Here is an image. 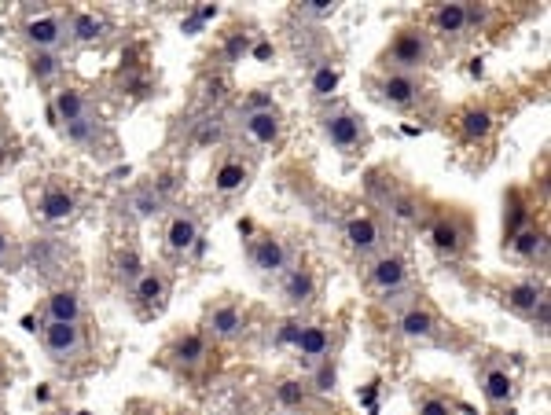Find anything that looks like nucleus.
Returning a JSON list of instances; mask_svg holds the SVG:
<instances>
[{
    "label": "nucleus",
    "instance_id": "obj_1",
    "mask_svg": "<svg viewBox=\"0 0 551 415\" xmlns=\"http://www.w3.org/2000/svg\"><path fill=\"white\" fill-rule=\"evenodd\" d=\"M320 133H324V140L335 147L338 155H346V158L360 155V151L368 147V140H372L364 118H360L353 107H346V103H335L331 111L320 114Z\"/></svg>",
    "mask_w": 551,
    "mask_h": 415
},
{
    "label": "nucleus",
    "instance_id": "obj_2",
    "mask_svg": "<svg viewBox=\"0 0 551 415\" xmlns=\"http://www.w3.org/2000/svg\"><path fill=\"white\" fill-rule=\"evenodd\" d=\"M434 56V41L423 26H401L394 41L383 52V70H397V74H419Z\"/></svg>",
    "mask_w": 551,
    "mask_h": 415
},
{
    "label": "nucleus",
    "instance_id": "obj_3",
    "mask_svg": "<svg viewBox=\"0 0 551 415\" xmlns=\"http://www.w3.org/2000/svg\"><path fill=\"white\" fill-rule=\"evenodd\" d=\"M408 283H412V272H408L405 254H397V250L375 254L372 265H368V287H372L383 302H397V298L408 291Z\"/></svg>",
    "mask_w": 551,
    "mask_h": 415
},
{
    "label": "nucleus",
    "instance_id": "obj_4",
    "mask_svg": "<svg viewBox=\"0 0 551 415\" xmlns=\"http://www.w3.org/2000/svg\"><path fill=\"white\" fill-rule=\"evenodd\" d=\"M23 41L30 45V52H59L63 45H70L67 15L63 12L30 15L23 23Z\"/></svg>",
    "mask_w": 551,
    "mask_h": 415
},
{
    "label": "nucleus",
    "instance_id": "obj_5",
    "mask_svg": "<svg viewBox=\"0 0 551 415\" xmlns=\"http://www.w3.org/2000/svg\"><path fill=\"white\" fill-rule=\"evenodd\" d=\"M342 232H346V243L357 258H375V254L386 250V225L372 210H360V214L346 217V228H342Z\"/></svg>",
    "mask_w": 551,
    "mask_h": 415
},
{
    "label": "nucleus",
    "instance_id": "obj_6",
    "mask_svg": "<svg viewBox=\"0 0 551 415\" xmlns=\"http://www.w3.org/2000/svg\"><path fill=\"white\" fill-rule=\"evenodd\" d=\"M247 331V309L236 298H221L206 309V324L203 335L214 338V342H236L239 335Z\"/></svg>",
    "mask_w": 551,
    "mask_h": 415
},
{
    "label": "nucleus",
    "instance_id": "obj_7",
    "mask_svg": "<svg viewBox=\"0 0 551 415\" xmlns=\"http://www.w3.org/2000/svg\"><path fill=\"white\" fill-rule=\"evenodd\" d=\"M375 96L394 107V111H408L423 100V81L419 74H397V70H383L379 81H375Z\"/></svg>",
    "mask_w": 551,
    "mask_h": 415
},
{
    "label": "nucleus",
    "instance_id": "obj_8",
    "mask_svg": "<svg viewBox=\"0 0 551 415\" xmlns=\"http://www.w3.org/2000/svg\"><path fill=\"white\" fill-rule=\"evenodd\" d=\"M247 258L250 265H254V272H261V276H283L287 265H291V247H287V239L272 236V232H261V236L250 243Z\"/></svg>",
    "mask_w": 551,
    "mask_h": 415
},
{
    "label": "nucleus",
    "instance_id": "obj_9",
    "mask_svg": "<svg viewBox=\"0 0 551 415\" xmlns=\"http://www.w3.org/2000/svg\"><path fill=\"white\" fill-rule=\"evenodd\" d=\"M335 342H338V331L331 324H305L294 338V353L302 360L305 368H316L320 360L335 357Z\"/></svg>",
    "mask_w": 551,
    "mask_h": 415
},
{
    "label": "nucleus",
    "instance_id": "obj_10",
    "mask_svg": "<svg viewBox=\"0 0 551 415\" xmlns=\"http://www.w3.org/2000/svg\"><path fill=\"white\" fill-rule=\"evenodd\" d=\"M41 346L52 360H74L85 353V331H81V324H45L41 327Z\"/></svg>",
    "mask_w": 551,
    "mask_h": 415
},
{
    "label": "nucleus",
    "instance_id": "obj_11",
    "mask_svg": "<svg viewBox=\"0 0 551 415\" xmlns=\"http://www.w3.org/2000/svg\"><path fill=\"white\" fill-rule=\"evenodd\" d=\"M199 239H203V225H199V214L195 210H177V214L169 217L166 225V250L173 258H184L188 250L199 247Z\"/></svg>",
    "mask_w": 551,
    "mask_h": 415
},
{
    "label": "nucleus",
    "instance_id": "obj_12",
    "mask_svg": "<svg viewBox=\"0 0 551 415\" xmlns=\"http://www.w3.org/2000/svg\"><path fill=\"white\" fill-rule=\"evenodd\" d=\"M169 364L184 375H195L199 368H206V360H210V338L203 331H188V335H180L173 346H169Z\"/></svg>",
    "mask_w": 551,
    "mask_h": 415
},
{
    "label": "nucleus",
    "instance_id": "obj_13",
    "mask_svg": "<svg viewBox=\"0 0 551 415\" xmlns=\"http://www.w3.org/2000/svg\"><path fill=\"white\" fill-rule=\"evenodd\" d=\"M397 335L405 338V342H434L441 335V320L430 313L427 305L412 302L397 313Z\"/></svg>",
    "mask_w": 551,
    "mask_h": 415
},
{
    "label": "nucleus",
    "instance_id": "obj_14",
    "mask_svg": "<svg viewBox=\"0 0 551 415\" xmlns=\"http://www.w3.org/2000/svg\"><path fill=\"white\" fill-rule=\"evenodd\" d=\"M239 125H243V133H247L258 147H280V140H283V114H280V107L239 114Z\"/></svg>",
    "mask_w": 551,
    "mask_h": 415
},
{
    "label": "nucleus",
    "instance_id": "obj_15",
    "mask_svg": "<svg viewBox=\"0 0 551 415\" xmlns=\"http://www.w3.org/2000/svg\"><path fill=\"white\" fill-rule=\"evenodd\" d=\"M280 291L287 298L291 309H305V305H313L316 298V272L298 261V265H287V272L280 276Z\"/></svg>",
    "mask_w": 551,
    "mask_h": 415
},
{
    "label": "nucleus",
    "instance_id": "obj_16",
    "mask_svg": "<svg viewBox=\"0 0 551 415\" xmlns=\"http://www.w3.org/2000/svg\"><path fill=\"white\" fill-rule=\"evenodd\" d=\"M169 298V280L162 269H144L133 283V305L140 313H158Z\"/></svg>",
    "mask_w": 551,
    "mask_h": 415
},
{
    "label": "nucleus",
    "instance_id": "obj_17",
    "mask_svg": "<svg viewBox=\"0 0 551 415\" xmlns=\"http://www.w3.org/2000/svg\"><path fill=\"white\" fill-rule=\"evenodd\" d=\"M478 386H482V397L489 408H511V401H515V375L504 364H485L482 375H478Z\"/></svg>",
    "mask_w": 551,
    "mask_h": 415
},
{
    "label": "nucleus",
    "instance_id": "obj_18",
    "mask_svg": "<svg viewBox=\"0 0 551 415\" xmlns=\"http://www.w3.org/2000/svg\"><path fill=\"white\" fill-rule=\"evenodd\" d=\"M507 250L522 261H540V265H544V261H548V232H544V225L529 221V225H522L518 232H511Z\"/></svg>",
    "mask_w": 551,
    "mask_h": 415
},
{
    "label": "nucleus",
    "instance_id": "obj_19",
    "mask_svg": "<svg viewBox=\"0 0 551 415\" xmlns=\"http://www.w3.org/2000/svg\"><path fill=\"white\" fill-rule=\"evenodd\" d=\"M430 247L438 250L441 258H460L463 250H467V225H463L460 217H438V225L430 228Z\"/></svg>",
    "mask_w": 551,
    "mask_h": 415
},
{
    "label": "nucleus",
    "instance_id": "obj_20",
    "mask_svg": "<svg viewBox=\"0 0 551 415\" xmlns=\"http://www.w3.org/2000/svg\"><path fill=\"white\" fill-rule=\"evenodd\" d=\"M482 15L474 12L471 4H438L434 8V30L445 37H467L478 26Z\"/></svg>",
    "mask_w": 551,
    "mask_h": 415
},
{
    "label": "nucleus",
    "instance_id": "obj_21",
    "mask_svg": "<svg viewBox=\"0 0 551 415\" xmlns=\"http://www.w3.org/2000/svg\"><path fill=\"white\" fill-rule=\"evenodd\" d=\"M74 206H78L74 191L67 184H56V180H48L45 188H41V195H37V214L45 217V221H52V225L67 221L74 214Z\"/></svg>",
    "mask_w": 551,
    "mask_h": 415
},
{
    "label": "nucleus",
    "instance_id": "obj_22",
    "mask_svg": "<svg viewBox=\"0 0 551 415\" xmlns=\"http://www.w3.org/2000/svg\"><path fill=\"white\" fill-rule=\"evenodd\" d=\"M85 302L74 287H59L45 298V324H81Z\"/></svg>",
    "mask_w": 551,
    "mask_h": 415
},
{
    "label": "nucleus",
    "instance_id": "obj_23",
    "mask_svg": "<svg viewBox=\"0 0 551 415\" xmlns=\"http://www.w3.org/2000/svg\"><path fill=\"white\" fill-rule=\"evenodd\" d=\"M89 114H96L92 111V103H89V96L81 89H56L52 92V118H56L59 125H70V122H78V118H89Z\"/></svg>",
    "mask_w": 551,
    "mask_h": 415
},
{
    "label": "nucleus",
    "instance_id": "obj_24",
    "mask_svg": "<svg viewBox=\"0 0 551 415\" xmlns=\"http://www.w3.org/2000/svg\"><path fill=\"white\" fill-rule=\"evenodd\" d=\"M210 184H214L217 195H239V191H247L250 184V166L243 158H221Z\"/></svg>",
    "mask_w": 551,
    "mask_h": 415
},
{
    "label": "nucleus",
    "instance_id": "obj_25",
    "mask_svg": "<svg viewBox=\"0 0 551 415\" xmlns=\"http://www.w3.org/2000/svg\"><path fill=\"white\" fill-rule=\"evenodd\" d=\"M548 298V287L544 283H537V280H522V283H511L507 287V294H504V302H507V309L511 313H518V316H533L537 313V305Z\"/></svg>",
    "mask_w": 551,
    "mask_h": 415
},
{
    "label": "nucleus",
    "instance_id": "obj_26",
    "mask_svg": "<svg viewBox=\"0 0 551 415\" xmlns=\"http://www.w3.org/2000/svg\"><path fill=\"white\" fill-rule=\"evenodd\" d=\"M383 214L394 221V225H401V228H408V225H419V217H423V202L412 195V191H401L397 188L390 199H386V206H383Z\"/></svg>",
    "mask_w": 551,
    "mask_h": 415
},
{
    "label": "nucleus",
    "instance_id": "obj_27",
    "mask_svg": "<svg viewBox=\"0 0 551 415\" xmlns=\"http://www.w3.org/2000/svg\"><path fill=\"white\" fill-rule=\"evenodd\" d=\"M67 30L74 45H96L103 30H107V23L96 12H67Z\"/></svg>",
    "mask_w": 551,
    "mask_h": 415
},
{
    "label": "nucleus",
    "instance_id": "obj_28",
    "mask_svg": "<svg viewBox=\"0 0 551 415\" xmlns=\"http://www.w3.org/2000/svg\"><path fill=\"white\" fill-rule=\"evenodd\" d=\"M338 81H342V70H338V63H331V59H320L313 67V78H309V100L313 103H324L331 100L338 92Z\"/></svg>",
    "mask_w": 551,
    "mask_h": 415
},
{
    "label": "nucleus",
    "instance_id": "obj_29",
    "mask_svg": "<svg viewBox=\"0 0 551 415\" xmlns=\"http://www.w3.org/2000/svg\"><path fill=\"white\" fill-rule=\"evenodd\" d=\"M26 70L37 85H52L63 74V56L59 52H26Z\"/></svg>",
    "mask_w": 551,
    "mask_h": 415
},
{
    "label": "nucleus",
    "instance_id": "obj_30",
    "mask_svg": "<svg viewBox=\"0 0 551 415\" xmlns=\"http://www.w3.org/2000/svg\"><path fill=\"white\" fill-rule=\"evenodd\" d=\"M460 129L467 140H489L496 129V118L489 107H467V111L460 114Z\"/></svg>",
    "mask_w": 551,
    "mask_h": 415
},
{
    "label": "nucleus",
    "instance_id": "obj_31",
    "mask_svg": "<svg viewBox=\"0 0 551 415\" xmlns=\"http://www.w3.org/2000/svg\"><path fill=\"white\" fill-rule=\"evenodd\" d=\"M305 386H309V393H320V397L335 393V386H338V360L327 357V360H320L316 368H309V379H305Z\"/></svg>",
    "mask_w": 551,
    "mask_h": 415
},
{
    "label": "nucleus",
    "instance_id": "obj_32",
    "mask_svg": "<svg viewBox=\"0 0 551 415\" xmlns=\"http://www.w3.org/2000/svg\"><path fill=\"white\" fill-rule=\"evenodd\" d=\"M103 122L96 118V114H89V118H78V122L63 125V133H67L70 144H81V147H96V136H100Z\"/></svg>",
    "mask_w": 551,
    "mask_h": 415
},
{
    "label": "nucleus",
    "instance_id": "obj_33",
    "mask_svg": "<svg viewBox=\"0 0 551 415\" xmlns=\"http://www.w3.org/2000/svg\"><path fill=\"white\" fill-rule=\"evenodd\" d=\"M309 386H305L302 379H283L280 386H276V401L283 404V408H291V412H298V408H305L309 404Z\"/></svg>",
    "mask_w": 551,
    "mask_h": 415
},
{
    "label": "nucleus",
    "instance_id": "obj_34",
    "mask_svg": "<svg viewBox=\"0 0 551 415\" xmlns=\"http://www.w3.org/2000/svg\"><path fill=\"white\" fill-rule=\"evenodd\" d=\"M416 415H456V404H452L449 397H438V393H427V397H419Z\"/></svg>",
    "mask_w": 551,
    "mask_h": 415
},
{
    "label": "nucleus",
    "instance_id": "obj_35",
    "mask_svg": "<svg viewBox=\"0 0 551 415\" xmlns=\"http://www.w3.org/2000/svg\"><path fill=\"white\" fill-rule=\"evenodd\" d=\"M114 265H118V276H122V280L129 283V287H133V283H136V276H140V272L147 269V265H140V254H136V250H122V254H118V261H114Z\"/></svg>",
    "mask_w": 551,
    "mask_h": 415
},
{
    "label": "nucleus",
    "instance_id": "obj_36",
    "mask_svg": "<svg viewBox=\"0 0 551 415\" xmlns=\"http://www.w3.org/2000/svg\"><path fill=\"white\" fill-rule=\"evenodd\" d=\"M195 140H199L203 147L221 144V140H225V122H221V118H203L199 129H195Z\"/></svg>",
    "mask_w": 551,
    "mask_h": 415
},
{
    "label": "nucleus",
    "instance_id": "obj_37",
    "mask_svg": "<svg viewBox=\"0 0 551 415\" xmlns=\"http://www.w3.org/2000/svg\"><path fill=\"white\" fill-rule=\"evenodd\" d=\"M136 217H155L158 210H162V195H158L155 188H147V191H140V195H136Z\"/></svg>",
    "mask_w": 551,
    "mask_h": 415
},
{
    "label": "nucleus",
    "instance_id": "obj_38",
    "mask_svg": "<svg viewBox=\"0 0 551 415\" xmlns=\"http://www.w3.org/2000/svg\"><path fill=\"white\" fill-rule=\"evenodd\" d=\"M15 261H19V247H15V236L4 225H0V269H12Z\"/></svg>",
    "mask_w": 551,
    "mask_h": 415
},
{
    "label": "nucleus",
    "instance_id": "obj_39",
    "mask_svg": "<svg viewBox=\"0 0 551 415\" xmlns=\"http://www.w3.org/2000/svg\"><path fill=\"white\" fill-rule=\"evenodd\" d=\"M302 15H309V19H324V15L335 12V4H327V0H309V4H302L298 8Z\"/></svg>",
    "mask_w": 551,
    "mask_h": 415
},
{
    "label": "nucleus",
    "instance_id": "obj_40",
    "mask_svg": "<svg viewBox=\"0 0 551 415\" xmlns=\"http://www.w3.org/2000/svg\"><path fill=\"white\" fill-rule=\"evenodd\" d=\"M500 415H515V412H511V408H500Z\"/></svg>",
    "mask_w": 551,
    "mask_h": 415
},
{
    "label": "nucleus",
    "instance_id": "obj_41",
    "mask_svg": "<svg viewBox=\"0 0 551 415\" xmlns=\"http://www.w3.org/2000/svg\"><path fill=\"white\" fill-rule=\"evenodd\" d=\"M0 382H4V360H0Z\"/></svg>",
    "mask_w": 551,
    "mask_h": 415
},
{
    "label": "nucleus",
    "instance_id": "obj_42",
    "mask_svg": "<svg viewBox=\"0 0 551 415\" xmlns=\"http://www.w3.org/2000/svg\"><path fill=\"white\" fill-rule=\"evenodd\" d=\"M0 415H4V401H0Z\"/></svg>",
    "mask_w": 551,
    "mask_h": 415
},
{
    "label": "nucleus",
    "instance_id": "obj_43",
    "mask_svg": "<svg viewBox=\"0 0 551 415\" xmlns=\"http://www.w3.org/2000/svg\"><path fill=\"white\" fill-rule=\"evenodd\" d=\"M324 415H338V412H324Z\"/></svg>",
    "mask_w": 551,
    "mask_h": 415
}]
</instances>
